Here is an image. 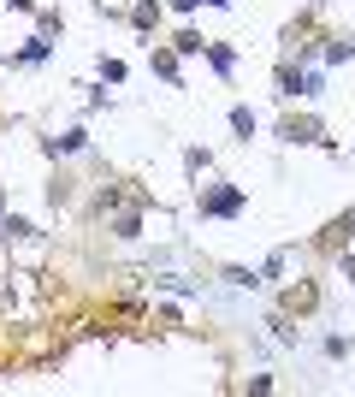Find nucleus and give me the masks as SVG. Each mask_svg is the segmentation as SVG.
<instances>
[{
    "label": "nucleus",
    "mask_w": 355,
    "mask_h": 397,
    "mask_svg": "<svg viewBox=\"0 0 355 397\" xmlns=\"http://www.w3.org/2000/svg\"><path fill=\"white\" fill-rule=\"evenodd\" d=\"M231 125L243 130V137H255V113H249V107H237V113H231Z\"/></svg>",
    "instance_id": "2"
},
{
    "label": "nucleus",
    "mask_w": 355,
    "mask_h": 397,
    "mask_svg": "<svg viewBox=\"0 0 355 397\" xmlns=\"http://www.w3.org/2000/svg\"><path fill=\"white\" fill-rule=\"evenodd\" d=\"M237 202H243L237 190H219V196H208V213H237Z\"/></svg>",
    "instance_id": "1"
}]
</instances>
